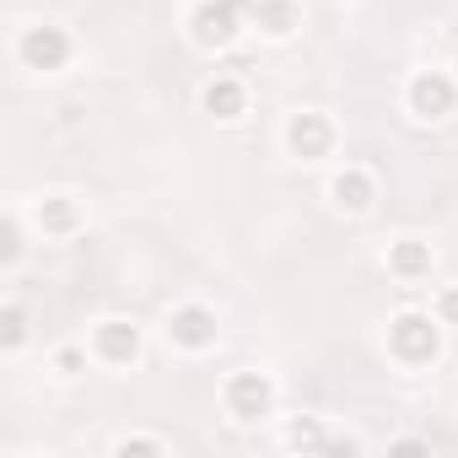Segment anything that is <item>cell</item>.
Here are the masks:
<instances>
[{"instance_id":"obj_1","label":"cell","mask_w":458,"mask_h":458,"mask_svg":"<svg viewBox=\"0 0 458 458\" xmlns=\"http://www.w3.org/2000/svg\"><path fill=\"white\" fill-rule=\"evenodd\" d=\"M388 345H394L399 361L426 367V361H437V351H442V329H437L426 313H399V318L388 324Z\"/></svg>"},{"instance_id":"obj_2","label":"cell","mask_w":458,"mask_h":458,"mask_svg":"<svg viewBox=\"0 0 458 458\" xmlns=\"http://www.w3.org/2000/svg\"><path fill=\"white\" fill-rule=\"evenodd\" d=\"M238 17H243V12H233L226 0H205V6H194V17H189V33H194V44L221 49V44H233Z\"/></svg>"},{"instance_id":"obj_3","label":"cell","mask_w":458,"mask_h":458,"mask_svg":"<svg viewBox=\"0 0 458 458\" xmlns=\"http://www.w3.org/2000/svg\"><path fill=\"white\" fill-rule=\"evenodd\" d=\"M226 410H233L238 420H259L270 410V383L259 372H233L226 377Z\"/></svg>"},{"instance_id":"obj_4","label":"cell","mask_w":458,"mask_h":458,"mask_svg":"<svg viewBox=\"0 0 458 458\" xmlns=\"http://www.w3.org/2000/svg\"><path fill=\"white\" fill-rule=\"evenodd\" d=\"M92 345H98V356H103V361L130 367V361L140 356V329H135L130 318H103V324H98V335H92Z\"/></svg>"},{"instance_id":"obj_5","label":"cell","mask_w":458,"mask_h":458,"mask_svg":"<svg viewBox=\"0 0 458 458\" xmlns=\"http://www.w3.org/2000/svg\"><path fill=\"white\" fill-rule=\"evenodd\" d=\"M22 60H28L33 71H60V65L71 60V38H65V28H28V38H22Z\"/></svg>"},{"instance_id":"obj_6","label":"cell","mask_w":458,"mask_h":458,"mask_svg":"<svg viewBox=\"0 0 458 458\" xmlns=\"http://www.w3.org/2000/svg\"><path fill=\"white\" fill-rule=\"evenodd\" d=\"M410 108H415L420 119H442V114L453 108V81H447L442 71H420V76L410 81Z\"/></svg>"},{"instance_id":"obj_7","label":"cell","mask_w":458,"mask_h":458,"mask_svg":"<svg viewBox=\"0 0 458 458\" xmlns=\"http://www.w3.org/2000/svg\"><path fill=\"white\" fill-rule=\"evenodd\" d=\"M286 140H292V151H297V157H324V151H329V140H335V130H329V119H324V114H297V119L286 124Z\"/></svg>"},{"instance_id":"obj_8","label":"cell","mask_w":458,"mask_h":458,"mask_svg":"<svg viewBox=\"0 0 458 458\" xmlns=\"http://www.w3.org/2000/svg\"><path fill=\"white\" fill-rule=\"evenodd\" d=\"M167 335H173L178 345H189V351H205V345L216 340V313H205V308H178L173 324H167Z\"/></svg>"},{"instance_id":"obj_9","label":"cell","mask_w":458,"mask_h":458,"mask_svg":"<svg viewBox=\"0 0 458 458\" xmlns=\"http://www.w3.org/2000/svg\"><path fill=\"white\" fill-rule=\"evenodd\" d=\"M329 194H335V205H340V210H367L377 189H372V178H367L361 167H345V173L335 178V189H329Z\"/></svg>"},{"instance_id":"obj_10","label":"cell","mask_w":458,"mask_h":458,"mask_svg":"<svg viewBox=\"0 0 458 458\" xmlns=\"http://www.w3.org/2000/svg\"><path fill=\"white\" fill-rule=\"evenodd\" d=\"M205 108H210L216 119H238V114H243V81H238V76H216V81L205 87Z\"/></svg>"},{"instance_id":"obj_11","label":"cell","mask_w":458,"mask_h":458,"mask_svg":"<svg viewBox=\"0 0 458 458\" xmlns=\"http://www.w3.org/2000/svg\"><path fill=\"white\" fill-rule=\"evenodd\" d=\"M388 270H394V276H404V281H415V276H426V270H431V249H426V243H415V238H404V243H394V249H388Z\"/></svg>"},{"instance_id":"obj_12","label":"cell","mask_w":458,"mask_h":458,"mask_svg":"<svg viewBox=\"0 0 458 458\" xmlns=\"http://www.w3.org/2000/svg\"><path fill=\"white\" fill-rule=\"evenodd\" d=\"M254 22H259L265 33L286 38V33L297 28V6H292V0H259V6H254Z\"/></svg>"},{"instance_id":"obj_13","label":"cell","mask_w":458,"mask_h":458,"mask_svg":"<svg viewBox=\"0 0 458 458\" xmlns=\"http://www.w3.org/2000/svg\"><path fill=\"white\" fill-rule=\"evenodd\" d=\"M38 221H44V233H76V205L71 199H44L38 205Z\"/></svg>"},{"instance_id":"obj_14","label":"cell","mask_w":458,"mask_h":458,"mask_svg":"<svg viewBox=\"0 0 458 458\" xmlns=\"http://www.w3.org/2000/svg\"><path fill=\"white\" fill-rule=\"evenodd\" d=\"M0 340H6V345H22V340H28V318H22V308H6V313H0Z\"/></svg>"},{"instance_id":"obj_15","label":"cell","mask_w":458,"mask_h":458,"mask_svg":"<svg viewBox=\"0 0 458 458\" xmlns=\"http://www.w3.org/2000/svg\"><path fill=\"white\" fill-rule=\"evenodd\" d=\"M0 254H6V265L22 254V233H17V221H6V226H0Z\"/></svg>"},{"instance_id":"obj_16","label":"cell","mask_w":458,"mask_h":458,"mask_svg":"<svg viewBox=\"0 0 458 458\" xmlns=\"http://www.w3.org/2000/svg\"><path fill=\"white\" fill-rule=\"evenodd\" d=\"M292 447H324V437H318V426H292Z\"/></svg>"},{"instance_id":"obj_17","label":"cell","mask_w":458,"mask_h":458,"mask_svg":"<svg viewBox=\"0 0 458 458\" xmlns=\"http://www.w3.org/2000/svg\"><path fill=\"white\" fill-rule=\"evenodd\" d=\"M442 318H447V324H458V286H447V292H442Z\"/></svg>"},{"instance_id":"obj_18","label":"cell","mask_w":458,"mask_h":458,"mask_svg":"<svg viewBox=\"0 0 458 458\" xmlns=\"http://www.w3.org/2000/svg\"><path fill=\"white\" fill-rule=\"evenodd\" d=\"M60 372H81V351H60Z\"/></svg>"},{"instance_id":"obj_19","label":"cell","mask_w":458,"mask_h":458,"mask_svg":"<svg viewBox=\"0 0 458 458\" xmlns=\"http://www.w3.org/2000/svg\"><path fill=\"white\" fill-rule=\"evenodd\" d=\"M226 6H233V12H254V6H259V0H226Z\"/></svg>"},{"instance_id":"obj_20","label":"cell","mask_w":458,"mask_h":458,"mask_svg":"<svg viewBox=\"0 0 458 458\" xmlns=\"http://www.w3.org/2000/svg\"><path fill=\"white\" fill-rule=\"evenodd\" d=\"M453 65H458V60H453Z\"/></svg>"}]
</instances>
